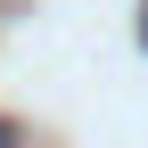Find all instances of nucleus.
Segmentation results:
<instances>
[{
	"label": "nucleus",
	"mask_w": 148,
	"mask_h": 148,
	"mask_svg": "<svg viewBox=\"0 0 148 148\" xmlns=\"http://www.w3.org/2000/svg\"><path fill=\"white\" fill-rule=\"evenodd\" d=\"M0 148H25V132H16V123H8V115H0Z\"/></svg>",
	"instance_id": "nucleus-1"
},
{
	"label": "nucleus",
	"mask_w": 148,
	"mask_h": 148,
	"mask_svg": "<svg viewBox=\"0 0 148 148\" xmlns=\"http://www.w3.org/2000/svg\"><path fill=\"white\" fill-rule=\"evenodd\" d=\"M140 41H148V0H140Z\"/></svg>",
	"instance_id": "nucleus-2"
}]
</instances>
